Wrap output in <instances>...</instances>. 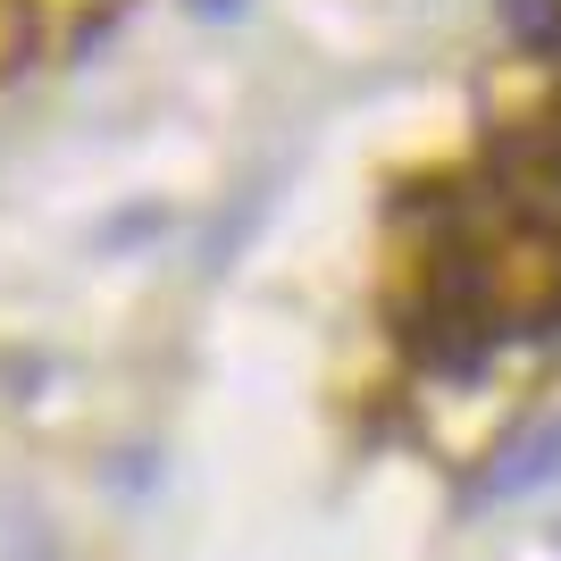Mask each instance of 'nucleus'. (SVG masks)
Here are the masks:
<instances>
[{"mask_svg": "<svg viewBox=\"0 0 561 561\" xmlns=\"http://www.w3.org/2000/svg\"><path fill=\"white\" fill-rule=\"evenodd\" d=\"M545 478H561V420H545L537 436H519V445L503 453V469H486V494H528V486H545Z\"/></svg>", "mask_w": 561, "mask_h": 561, "instance_id": "obj_1", "label": "nucleus"}]
</instances>
